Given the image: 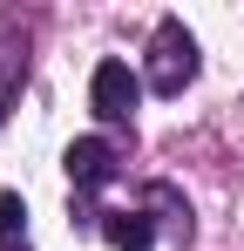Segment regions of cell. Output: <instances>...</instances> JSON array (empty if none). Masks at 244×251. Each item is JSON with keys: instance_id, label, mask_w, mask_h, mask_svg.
Returning <instances> with one entry per match:
<instances>
[{"instance_id": "8992f818", "label": "cell", "mask_w": 244, "mask_h": 251, "mask_svg": "<svg viewBox=\"0 0 244 251\" xmlns=\"http://www.w3.org/2000/svg\"><path fill=\"white\" fill-rule=\"evenodd\" d=\"M149 210H163L156 224L176 238V245H190V238H197V224H190V204L176 197V183H149Z\"/></svg>"}, {"instance_id": "6da1fadb", "label": "cell", "mask_w": 244, "mask_h": 251, "mask_svg": "<svg viewBox=\"0 0 244 251\" xmlns=\"http://www.w3.org/2000/svg\"><path fill=\"white\" fill-rule=\"evenodd\" d=\"M143 82L156 88V95H183V88L197 82V41H190V27L176 14H163L156 34H149V75Z\"/></svg>"}, {"instance_id": "52a82bcc", "label": "cell", "mask_w": 244, "mask_h": 251, "mask_svg": "<svg viewBox=\"0 0 244 251\" xmlns=\"http://www.w3.org/2000/svg\"><path fill=\"white\" fill-rule=\"evenodd\" d=\"M21 231H27V204H21V190H0V245L14 251Z\"/></svg>"}, {"instance_id": "5b68a950", "label": "cell", "mask_w": 244, "mask_h": 251, "mask_svg": "<svg viewBox=\"0 0 244 251\" xmlns=\"http://www.w3.org/2000/svg\"><path fill=\"white\" fill-rule=\"evenodd\" d=\"M102 231H109L116 251H156V217H149V210H109Z\"/></svg>"}, {"instance_id": "3957f363", "label": "cell", "mask_w": 244, "mask_h": 251, "mask_svg": "<svg viewBox=\"0 0 244 251\" xmlns=\"http://www.w3.org/2000/svg\"><path fill=\"white\" fill-rule=\"evenodd\" d=\"M109 176H116V143H109V136L68 143V183H75V190H102Z\"/></svg>"}, {"instance_id": "ba28073f", "label": "cell", "mask_w": 244, "mask_h": 251, "mask_svg": "<svg viewBox=\"0 0 244 251\" xmlns=\"http://www.w3.org/2000/svg\"><path fill=\"white\" fill-rule=\"evenodd\" d=\"M14 251H21V245H14Z\"/></svg>"}, {"instance_id": "7a4b0ae2", "label": "cell", "mask_w": 244, "mask_h": 251, "mask_svg": "<svg viewBox=\"0 0 244 251\" xmlns=\"http://www.w3.org/2000/svg\"><path fill=\"white\" fill-rule=\"evenodd\" d=\"M88 102H95L102 123H129V109L143 102V82L129 75V61H95V75H88Z\"/></svg>"}, {"instance_id": "277c9868", "label": "cell", "mask_w": 244, "mask_h": 251, "mask_svg": "<svg viewBox=\"0 0 244 251\" xmlns=\"http://www.w3.org/2000/svg\"><path fill=\"white\" fill-rule=\"evenodd\" d=\"M21 82H27V34H21L14 21H0V123H7Z\"/></svg>"}]
</instances>
